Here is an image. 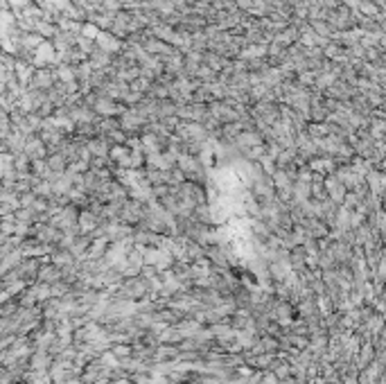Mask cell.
I'll use <instances>...</instances> for the list:
<instances>
[{"label": "cell", "mask_w": 386, "mask_h": 384, "mask_svg": "<svg viewBox=\"0 0 386 384\" xmlns=\"http://www.w3.org/2000/svg\"><path fill=\"white\" fill-rule=\"evenodd\" d=\"M323 188H325V195H328V199L332 201V204H337V206H341L343 204V197H346V188L341 185V181L337 179L334 174H330V176H323Z\"/></svg>", "instance_id": "cell-1"}, {"label": "cell", "mask_w": 386, "mask_h": 384, "mask_svg": "<svg viewBox=\"0 0 386 384\" xmlns=\"http://www.w3.org/2000/svg\"><path fill=\"white\" fill-rule=\"evenodd\" d=\"M307 167L314 172V174L330 176V174H334V170H337V163H334L332 156H314V158H310Z\"/></svg>", "instance_id": "cell-2"}, {"label": "cell", "mask_w": 386, "mask_h": 384, "mask_svg": "<svg viewBox=\"0 0 386 384\" xmlns=\"http://www.w3.org/2000/svg\"><path fill=\"white\" fill-rule=\"evenodd\" d=\"M95 43H97V50H102V52H106V54L120 52V48H122V41L115 39V34H111V32H100Z\"/></svg>", "instance_id": "cell-3"}, {"label": "cell", "mask_w": 386, "mask_h": 384, "mask_svg": "<svg viewBox=\"0 0 386 384\" xmlns=\"http://www.w3.org/2000/svg\"><path fill=\"white\" fill-rule=\"evenodd\" d=\"M95 111L97 115H104V118H115V115L122 113V106H118L113 100H109V97H102V100L95 102Z\"/></svg>", "instance_id": "cell-4"}, {"label": "cell", "mask_w": 386, "mask_h": 384, "mask_svg": "<svg viewBox=\"0 0 386 384\" xmlns=\"http://www.w3.org/2000/svg\"><path fill=\"white\" fill-rule=\"evenodd\" d=\"M88 152H91V156H95V158H109V140L106 138H97V140H91L88 143Z\"/></svg>", "instance_id": "cell-5"}, {"label": "cell", "mask_w": 386, "mask_h": 384, "mask_svg": "<svg viewBox=\"0 0 386 384\" xmlns=\"http://www.w3.org/2000/svg\"><path fill=\"white\" fill-rule=\"evenodd\" d=\"M142 50H145V52H151V54H167V57L174 52V50H172L165 41H158V39H147L145 41V48H142Z\"/></svg>", "instance_id": "cell-6"}, {"label": "cell", "mask_w": 386, "mask_h": 384, "mask_svg": "<svg viewBox=\"0 0 386 384\" xmlns=\"http://www.w3.org/2000/svg\"><path fill=\"white\" fill-rule=\"evenodd\" d=\"M97 224H100V217L95 213H91V210H84L79 215V228L82 231H93V228H97Z\"/></svg>", "instance_id": "cell-7"}, {"label": "cell", "mask_w": 386, "mask_h": 384, "mask_svg": "<svg viewBox=\"0 0 386 384\" xmlns=\"http://www.w3.org/2000/svg\"><path fill=\"white\" fill-rule=\"evenodd\" d=\"M262 54H267V45L258 43V45H249L246 50H242L240 57L242 59H253V57H262Z\"/></svg>", "instance_id": "cell-8"}, {"label": "cell", "mask_w": 386, "mask_h": 384, "mask_svg": "<svg viewBox=\"0 0 386 384\" xmlns=\"http://www.w3.org/2000/svg\"><path fill=\"white\" fill-rule=\"evenodd\" d=\"M312 30H316V34H321V36L332 34V25L328 21H312Z\"/></svg>", "instance_id": "cell-9"}, {"label": "cell", "mask_w": 386, "mask_h": 384, "mask_svg": "<svg viewBox=\"0 0 386 384\" xmlns=\"http://www.w3.org/2000/svg\"><path fill=\"white\" fill-rule=\"evenodd\" d=\"M97 34H100V27H97V25H93V23L84 25V36H88V39L95 41V39H97Z\"/></svg>", "instance_id": "cell-10"}, {"label": "cell", "mask_w": 386, "mask_h": 384, "mask_svg": "<svg viewBox=\"0 0 386 384\" xmlns=\"http://www.w3.org/2000/svg\"><path fill=\"white\" fill-rule=\"evenodd\" d=\"M106 242H109V240H106V237H102L100 242H95V244H93V251H91V253H93V255H100V253H104V246H106Z\"/></svg>", "instance_id": "cell-11"}, {"label": "cell", "mask_w": 386, "mask_h": 384, "mask_svg": "<svg viewBox=\"0 0 386 384\" xmlns=\"http://www.w3.org/2000/svg\"><path fill=\"white\" fill-rule=\"evenodd\" d=\"M52 165H54V167H63V161H61V158H54Z\"/></svg>", "instance_id": "cell-12"}]
</instances>
